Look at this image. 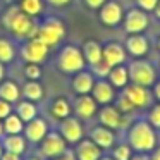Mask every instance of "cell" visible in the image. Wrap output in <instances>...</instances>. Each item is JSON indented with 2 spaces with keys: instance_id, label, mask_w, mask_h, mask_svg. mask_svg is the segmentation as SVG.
Instances as JSON below:
<instances>
[{
  "instance_id": "obj_1",
  "label": "cell",
  "mask_w": 160,
  "mask_h": 160,
  "mask_svg": "<svg viewBox=\"0 0 160 160\" xmlns=\"http://www.w3.org/2000/svg\"><path fill=\"white\" fill-rule=\"evenodd\" d=\"M0 21H2V26H4L14 38H18L19 42L36 36V26H38V21L33 19V18H29V16H26L24 12L19 9L18 4L9 5V7L4 11Z\"/></svg>"
},
{
  "instance_id": "obj_2",
  "label": "cell",
  "mask_w": 160,
  "mask_h": 160,
  "mask_svg": "<svg viewBox=\"0 0 160 160\" xmlns=\"http://www.w3.org/2000/svg\"><path fill=\"white\" fill-rule=\"evenodd\" d=\"M128 145L134 150L136 153H150L157 148V132L155 128L148 121L132 122L128 131Z\"/></svg>"
},
{
  "instance_id": "obj_3",
  "label": "cell",
  "mask_w": 160,
  "mask_h": 160,
  "mask_svg": "<svg viewBox=\"0 0 160 160\" xmlns=\"http://www.w3.org/2000/svg\"><path fill=\"white\" fill-rule=\"evenodd\" d=\"M66 36V26L59 18H43L36 26V38H40L48 48L57 47Z\"/></svg>"
},
{
  "instance_id": "obj_4",
  "label": "cell",
  "mask_w": 160,
  "mask_h": 160,
  "mask_svg": "<svg viewBox=\"0 0 160 160\" xmlns=\"http://www.w3.org/2000/svg\"><path fill=\"white\" fill-rule=\"evenodd\" d=\"M57 67L60 72L64 74H76L86 67V60L83 57L79 47L76 45H66L60 48L59 55H57Z\"/></svg>"
},
{
  "instance_id": "obj_5",
  "label": "cell",
  "mask_w": 160,
  "mask_h": 160,
  "mask_svg": "<svg viewBox=\"0 0 160 160\" xmlns=\"http://www.w3.org/2000/svg\"><path fill=\"white\" fill-rule=\"evenodd\" d=\"M128 71H129V81L134 84H139V86L150 88L157 81V71L153 67V64H150L148 60L132 59V62L128 66Z\"/></svg>"
},
{
  "instance_id": "obj_6",
  "label": "cell",
  "mask_w": 160,
  "mask_h": 160,
  "mask_svg": "<svg viewBox=\"0 0 160 160\" xmlns=\"http://www.w3.org/2000/svg\"><path fill=\"white\" fill-rule=\"evenodd\" d=\"M36 146H38V157L42 160L60 157L67 150L66 139L60 136V132L57 131V129H52V131L48 129V132L45 134V138H43Z\"/></svg>"
},
{
  "instance_id": "obj_7",
  "label": "cell",
  "mask_w": 160,
  "mask_h": 160,
  "mask_svg": "<svg viewBox=\"0 0 160 160\" xmlns=\"http://www.w3.org/2000/svg\"><path fill=\"white\" fill-rule=\"evenodd\" d=\"M18 52H19V55H21V59L24 60V62L42 64V62L47 60L50 48L40 38L33 36V38L22 40L21 45H19V48H18Z\"/></svg>"
},
{
  "instance_id": "obj_8",
  "label": "cell",
  "mask_w": 160,
  "mask_h": 160,
  "mask_svg": "<svg viewBox=\"0 0 160 160\" xmlns=\"http://www.w3.org/2000/svg\"><path fill=\"white\" fill-rule=\"evenodd\" d=\"M57 131L66 139L67 145H76L84 138V128L81 124V119H78L76 115H69V117L59 121Z\"/></svg>"
},
{
  "instance_id": "obj_9",
  "label": "cell",
  "mask_w": 160,
  "mask_h": 160,
  "mask_svg": "<svg viewBox=\"0 0 160 160\" xmlns=\"http://www.w3.org/2000/svg\"><path fill=\"white\" fill-rule=\"evenodd\" d=\"M122 22H124V31L128 35H134V33H143L148 28L150 18H148V12H145L143 9L132 7L124 14Z\"/></svg>"
},
{
  "instance_id": "obj_10",
  "label": "cell",
  "mask_w": 160,
  "mask_h": 160,
  "mask_svg": "<svg viewBox=\"0 0 160 160\" xmlns=\"http://www.w3.org/2000/svg\"><path fill=\"white\" fill-rule=\"evenodd\" d=\"M98 19L103 26L108 28H115L121 24V21L124 19V9L119 2L115 0H107L100 9H98Z\"/></svg>"
},
{
  "instance_id": "obj_11",
  "label": "cell",
  "mask_w": 160,
  "mask_h": 160,
  "mask_svg": "<svg viewBox=\"0 0 160 160\" xmlns=\"http://www.w3.org/2000/svg\"><path fill=\"white\" fill-rule=\"evenodd\" d=\"M48 132V122L45 117H40L36 115L35 119L24 122V129H22V134H24L28 145H38L45 134Z\"/></svg>"
},
{
  "instance_id": "obj_12",
  "label": "cell",
  "mask_w": 160,
  "mask_h": 160,
  "mask_svg": "<svg viewBox=\"0 0 160 160\" xmlns=\"http://www.w3.org/2000/svg\"><path fill=\"white\" fill-rule=\"evenodd\" d=\"M122 95L131 102L134 108H146L152 105V95H150L148 88L139 86V84H128L126 88H122Z\"/></svg>"
},
{
  "instance_id": "obj_13",
  "label": "cell",
  "mask_w": 160,
  "mask_h": 160,
  "mask_svg": "<svg viewBox=\"0 0 160 160\" xmlns=\"http://www.w3.org/2000/svg\"><path fill=\"white\" fill-rule=\"evenodd\" d=\"M98 112V103L91 95H78L72 102V114L81 121L95 117Z\"/></svg>"
},
{
  "instance_id": "obj_14",
  "label": "cell",
  "mask_w": 160,
  "mask_h": 160,
  "mask_svg": "<svg viewBox=\"0 0 160 160\" xmlns=\"http://www.w3.org/2000/svg\"><path fill=\"white\" fill-rule=\"evenodd\" d=\"M90 95L95 98L98 105H108L114 103L115 100V88L108 83L107 78H98V79H95L93 90Z\"/></svg>"
},
{
  "instance_id": "obj_15",
  "label": "cell",
  "mask_w": 160,
  "mask_h": 160,
  "mask_svg": "<svg viewBox=\"0 0 160 160\" xmlns=\"http://www.w3.org/2000/svg\"><path fill=\"white\" fill-rule=\"evenodd\" d=\"M97 114H98L100 124L105 126V128H108V129H112V131L121 129L122 126H124V114H121V112L117 110V107L112 105V103L103 105Z\"/></svg>"
},
{
  "instance_id": "obj_16",
  "label": "cell",
  "mask_w": 160,
  "mask_h": 160,
  "mask_svg": "<svg viewBox=\"0 0 160 160\" xmlns=\"http://www.w3.org/2000/svg\"><path fill=\"white\" fill-rule=\"evenodd\" d=\"M102 59L108 64L110 67L114 66H121L126 62L128 59V52L126 48L117 42H108L105 45H102Z\"/></svg>"
},
{
  "instance_id": "obj_17",
  "label": "cell",
  "mask_w": 160,
  "mask_h": 160,
  "mask_svg": "<svg viewBox=\"0 0 160 160\" xmlns=\"http://www.w3.org/2000/svg\"><path fill=\"white\" fill-rule=\"evenodd\" d=\"M126 52L129 55H132L134 59H141L148 53L150 50V42L146 36H143L141 33H134V35H128L126 38V45H124Z\"/></svg>"
},
{
  "instance_id": "obj_18",
  "label": "cell",
  "mask_w": 160,
  "mask_h": 160,
  "mask_svg": "<svg viewBox=\"0 0 160 160\" xmlns=\"http://www.w3.org/2000/svg\"><path fill=\"white\" fill-rule=\"evenodd\" d=\"M76 148H74V153H76V160H100V157L103 155V150L93 143L90 138H83L79 143H76Z\"/></svg>"
},
{
  "instance_id": "obj_19",
  "label": "cell",
  "mask_w": 160,
  "mask_h": 160,
  "mask_svg": "<svg viewBox=\"0 0 160 160\" xmlns=\"http://www.w3.org/2000/svg\"><path fill=\"white\" fill-rule=\"evenodd\" d=\"M95 84V76L91 71H79V72L72 74V81H71V88L76 95H90Z\"/></svg>"
},
{
  "instance_id": "obj_20",
  "label": "cell",
  "mask_w": 160,
  "mask_h": 160,
  "mask_svg": "<svg viewBox=\"0 0 160 160\" xmlns=\"http://www.w3.org/2000/svg\"><path fill=\"white\" fill-rule=\"evenodd\" d=\"M90 139L93 143H97L102 150H110L112 146L115 145V134L112 129L105 128V126L98 124V126H93L90 129Z\"/></svg>"
},
{
  "instance_id": "obj_21",
  "label": "cell",
  "mask_w": 160,
  "mask_h": 160,
  "mask_svg": "<svg viewBox=\"0 0 160 160\" xmlns=\"http://www.w3.org/2000/svg\"><path fill=\"white\" fill-rule=\"evenodd\" d=\"M0 141H2V146H4L5 152L18 153L21 157L28 150V141H26L24 134H4L0 138Z\"/></svg>"
},
{
  "instance_id": "obj_22",
  "label": "cell",
  "mask_w": 160,
  "mask_h": 160,
  "mask_svg": "<svg viewBox=\"0 0 160 160\" xmlns=\"http://www.w3.org/2000/svg\"><path fill=\"white\" fill-rule=\"evenodd\" d=\"M48 112L55 121H62V119L72 115V103H71L66 97L60 95V97H55L52 100V103H50V107H48Z\"/></svg>"
},
{
  "instance_id": "obj_23",
  "label": "cell",
  "mask_w": 160,
  "mask_h": 160,
  "mask_svg": "<svg viewBox=\"0 0 160 160\" xmlns=\"http://www.w3.org/2000/svg\"><path fill=\"white\" fill-rule=\"evenodd\" d=\"M0 98L9 103H18L21 100V86L12 79L0 81Z\"/></svg>"
},
{
  "instance_id": "obj_24",
  "label": "cell",
  "mask_w": 160,
  "mask_h": 160,
  "mask_svg": "<svg viewBox=\"0 0 160 160\" xmlns=\"http://www.w3.org/2000/svg\"><path fill=\"white\" fill-rule=\"evenodd\" d=\"M81 52H83V57L90 67L102 60V45L97 40H86L81 47Z\"/></svg>"
},
{
  "instance_id": "obj_25",
  "label": "cell",
  "mask_w": 160,
  "mask_h": 160,
  "mask_svg": "<svg viewBox=\"0 0 160 160\" xmlns=\"http://www.w3.org/2000/svg\"><path fill=\"white\" fill-rule=\"evenodd\" d=\"M108 83L112 84L114 88H126L129 84V71L128 67L124 66V64H121V66H114L110 69V72H108L107 76Z\"/></svg>"
},
{
  "instance_id": "obj_26",
  "label": "cell",
  "mask_w": 160,
  "mask_h": 160,
  "mask_svg": "<svg viewBox=\"0 0 160 160\" xmlns=\"http://www.w3.org/2000/svg\"><path fill=\"white\" fill-rule=\"evenodd\" d=\"M21 97L31 102H40L43 98V86L40 81H31L26 79V83L21 86Z\"/></svg>"
},
{
  "instance_id": "obj_27",
  "label": "cell",
  "mask_w": 160,
  "mask_h": 160,
  "mask_svg": "<svg viewBox=\"0 0 160 160\" xmlns=\"http://www.w3.org/2000/svg\"><path fill=\"white\" fill-rule=\"evenodd\" d=\"M16 114L22 119V122H28L31 119H35L38 115V107H36L35 102L26 100V98H21V100L16 103Z\"/></svg>"
},
{
  "instance_id": "obj_28",
  "label": "cell",
  "mask_w": 160,
  "mask_h": 160,
  "mask_svg": "<svg viewBox=\"0 0 160 160\" xmlns=\"http://www.w3.org/2000/svg\"><path fill=\"white\" fill-rule=\"evenodd\" d=\"M18 5L26 16L33 19H38L45 11V0H19Z\"/></svg>"
},
{
  "instance_id": "obj_29",
  "label": "cell",
  "mask_w": 160,
  "mask_h": 160,
  "mask_svg": "<svg viewBox=\"0 0 160 160\" xmlns=\"http://www.w3.org/2000/svg\"><path fill=\"white\" fill-rule=\"evenodd\" d=\"M2 126H4V134H22V129H24V122L16 112L2 119Z\"/></svg>"
},
{
  "instance_id": "obj_30",
  "label": "cell",
  "mask_w": 160,
  "mask_h": 160,
  "mask_svg": "<svg viewBox=\"0 0 160 160\" xmlns=\"http://www.w3.org/2000/svg\"><path fill=\"white\" fill-rule=\"evenodd\" d=\"M16 55H18V50H16L14 42L11 38L0 36V62L7 66L16 59Z\"/></svg>"
},
{
  "instance_id": "obj_31",
  "label": "cell",
  "mask_w": 160,
  "mask_h": 160,
  "mask_svg": "<svg viewBox=\"0 0 160 160\" xmlns=\"http://www.w3.org/2000/svg\"><path fill=\"white\" fill-rule=\"evenodd\" d=\"M131 157H132V148L128 143L112 146V158L114 160H129Z\"/></svg>"
},
{
  "instance_id": "obj_32",
  "label": "cell",
  "mask_w": 160,
  "mask_h": 160,
  "mask_svg": "<svg viewBox=\"0 0 160 160\" xmlns=\"http://www.w3.org/2000/svg\"><path fill=\"white\" fill-rule=\"evenodd\" d=\"M22 74H24L26 79H31V81H40L42 78V67L40 64H31V62H24V69H22Z\"/></svg>"
},
{
  "instance_id": "obj_33",
  "label": "cell",
  "mask_w": 160,
  "mask_h": 160,
  "mask_svg": "<svg viewBox=\"0 0 160 160\" xmlns=\"http://www.w3.org/2000/svg\"><path fill=\"white\" fill-rule=\"evenodd\" d=\"M110 69H112V67L108 66L103 59H102L100 62H97L95 66H91V72H93L95 78H107L108 72H110Z\"/></svg>"
},
{
  "instance_id": "obj_34",
  "label": "cell",
  "mask_w": 160,
  "mask_h": 160,
  "mask_svg": "<svg viewBox=\"0 0 160 160\" xmlns=\"http://www.w3.org/2000/svg\"><path fill=\"white\" fill-rule=\"evenodd\" d=\"M114 103H115V107H117V110L121 112V114H131V112L136 110V108L131 105V102H129L124 95H121L119 98H115Z\"/></svg>"
},
{
  "instance_id": "obj_35",
  "label": "cell",
  "mask_w": 160,
  "mask_h": 160,
  "mask_svg": "<svg viewBox=\"0 0 160 160\" xmlns=\"http://www.w3.org/2000/svg\"><path fill=\"white\" fill-rule=\"evenodd\" d=\"M146 121L153 126L155 129H160V102L157 105H152L148 110V119Z\"/></svg>"
},
{
  "instance_id": "obj_36",
  "label": "cell",
  "mask_w": 160,
  "mask_h": 160,
  "mask_svg": "<svg viewBox=\"0 0 160 160\" xmlns=\"http://www.w3.org/2000/svg\"><path fill=\"white\" fill-rule=\"evenodd\" d=\"M157 2H158V0H136L138 7L143 9L145 12H153V9H155Z\"/></svg>"
},
{
  "instance_id": "obj_37",
  "label": "cell",
  "mask_w": 160,
  "mask_h": 160,
  "mask_svg": "<svg viewBox=\"0 0 160 160\" xmlns=\"http://www.w3.org/2000/svg\"><path fill=\"white\" fill-rule=\"evenodd\" d=\"M12 103H9V102H5V100H2L0 98V121L2 119H5L9 114H12Z\"/></svg>"
},
{
  "instance_id": "obj_38",
  "label": "cell",
  "mask_w": 160,
  "mask_h": 160,
  "mask_svg": "<svg viewBox=\"0 0 160 160\" xmlns=\"http://www.w3.org/2000/svg\"><path fill=\"white\" fill-rule=\"evenodd\" d=\"M45 160H76V153H74V150L67 148L60 157H55V158H45Z\"/></svg>"
},
{
  "instance_id": "obj_39",
  "label": "cell",
  "mask_w": 160,
  "mask_h": 160,
  "mask_svg": "<svg viewBox=\"0 0 160 160\" xmlns=\"http://www.w3.org/2000/svg\"><path fill=\"white\" fill-rule=\"evenodd\" d=\"M105 2H107V0H84V5L95 11V9H100Z\"/></svg>"
},
{
  "instance_id": "obj_40",
  "label": "cell",
  "mask_w": 160,
  "mask_h": 160,
  "mask_svg": "<svg viewBox=\"0 0 160 160\" xmlns=\"http://www.w3.org/2000/svg\"><path fill=\"white\" fill-rule=\"evenodd\" d=\"M45 4L52 5V7H66L71 4V0H45Z\"/></svg>"
},
{
  "instance_id": "obj_41",
  "label": "cell",
  "mask_w": 160,
  "mask_h": 160,
  "mask_svg": "<svg viewBox=\"0 0 160 160\" xmlns=\"http://www.w3.org/2000/svg\"><path fill=\"white\" fill-rule=\"evenodd\" d=\"M0 160H22L21 155H18V153H11V152H5L0 155Z\"/></svg>"
},
{
  "instance_id": "obj_42",
  "label": "cell",
  "mask_w": 160,
  "mask_h": 160,
  "mask_svg": "<svg viewBox=\"0 0 160 160\" xmlns=\"http://www.w3.org/2000/svg\"><path fill=\"white\" fill-rule=\"evenodd\" d=\"M129 160H150V155L148 153H134Z\"/></svg>"
},
{
  "instance_id": "obj_43",
  "label": "cell",
  "mask_w": 160,
  "mask_h": 160,
  "mask_svg": "<svg viewBox=\"0 0 160 160\" xmlns=\"http://www.w3.org/2000/svg\"><path fill=\"white\" fill-rule=\"evenodd\" d=\"M153 97L160 102V81H155V84H153Z\"/></svg>"
},
{
  "instance_id": "obj_44",
  "label": "cell",
  "mask_w": 160,
  "mask_h": 160,
  "mask_svg": "<svg viewBox=\"0 0 160 160\" xmlns=\"http://www.w3.org/2000/svg\"><path fill=\"white\" fill-rule=\"evenodd\" d=\"M150 160H160V146H158V148H155V150H152Z\"/></svg>"
},
{
  "instance_id": "obj_45",
  "label": "cell",
  "mask_w": 160,
  "mask_h": 160,
  "mask_svg": "<svg viewBox=\"0 0 160 160\" xmlns=\"http://www.w3.org/2000/svg\"><path fill=\"white\" fill-rule=\"evenodd\" d=\"M5 74H7V71H5V64L0 62V81L5 79Z\"/></svg>"
},
{
  "instance_id": "obj_46",
  "label": "cell",
  "mask_w": 160,
  "mask_h": 160,
  "mask_svg": "<svg viewBox=\"0 0 160 160\" xmlns=\"http://www.w3.org/2000/svg\"><path fill=\"white\" fill-rule=\"evenodd\" d=\"M153 14H155V18H157V19H160V0L157 2L155 9H153Z\"/></svg>"
},
{
  "instance_id": "obj_47",
  "label": "cell",
  "mask_w": 160,
  "mask_h": 160,
  "mask_svg": "<svg viewBox=\"0 0 160 160\" xmlns=\"http://www.w3.org/2000/svg\"><path fill=\"white\" fill-rule=\"evenodd\" d=\"M22 160H42V158L36 157V155H29V157H26V158H22Z\"/></svg>"
},
{
  "instance_id": "obj_48",
  "label": "cell",
  "mask_w": 160,
  "mask_h": 160,
  "mask_svg": "<svg viewBox=\"0 0 160 160\" xmlns=\"http://www.w3.org/2000/svg\"><path fill=\"white\" fill-rule=\"evenodd\" d=\"M100 160H114V158H112V157H107V155H102Z\"/></svg>"
},
{
  "instance_id": "obj_49",
  "label": "cell",
  "mask_w": 160,
  "mask_h": 160,
  "mask_svg": "<svg viewBox=\"0 0 160 160\" xmlns=\"http://www.w3.org/2000/svg\"><path fill=\"white\" fill-rule=\"evenodd\" d=\"M4 136V126H2V121H0V138Z\"/></svg>"
},
{
  "instance_id": "obj_50",
  "label": "cell",
  "mask_w": 160,
  "mask_h": 160,
  "mask_svg": "<svg viewBox=\"0 0 160 160\" xmlns=\"http://www.w3.org/2000/svg\"><path fill=\"white\" fill-rule=\"evenodd\" d=\"M4 153V146H2V141H0V155Z\"/></svg>"
},
{
  "instance_id": "obj_51",
  "label": "cell",
  "mask_w": 160,
  "mask_h": 160,
  "mask_svg": "<svg viewBox=\"0 0 160 160\" xmlns=\"http://www.w3.org/2000/svg\"><path fill=\"white\" fill-rule=\"evenodd\" d=\"M158 50H160V38H158Z\"/></svg>"
}]
</instances>
